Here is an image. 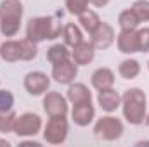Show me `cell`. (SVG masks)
Listing matches in <instances>:
<instances>
[{
	"label": "cell",
	"mask_w": 149,
	"mask_h": 147,
	"mask_svg": "<svg viewBox=\"0 0 149 147\" xmlns=\"http://www.w3.org/2000/svg\"><path fill=\"white\" fill-rule=\"evenodd\" d=\"M144 121H146V125L149 126V116H148V118H144Z\"/></svg>",
	"instance_id": "4dcf8cb0"
},
{
	"label": "cell",
	"mask_w": 149,
	"mask_h": 147,
	"mask_svg": "<svg viewBox=\"0 0 149 147\" xmlns=\"http://www.w3.org/2000/svg\"><path fill=\"white\" fill-rule=\"evenodd\" d=\"M61 35V23L52 17H33L28 21L26 37L33 43H40L43 40H54Z\"/></svg>",
	"instance_id": "7a4b0ae2"
},
{
	"label": "cell",
	"mask_w": 149,
	"mask_h": 147,
	"mask_svg": "<svg viewBox=\"0 0 149 147\" xmlns=\"http://www.w3.org/2000/svg\"><path fill=\"white\" fill-rule=\"evenodd\" d=\"M94 133H95L97 139H102V140H116L123 133V125L118 118L106 116V118H101L95 123Z\"/></svg>",
	"instance_id": "5b68a950"
},
{
	"label": "cell",
	"mask_w": 149,
	"mask_h": 147,
	"mask_svg": "<svg viewBox=\"0 0 149 147\" xmlns=\"http://www.w3.org/2000/svg\"><path fill=\"white\" fill-rule=\"evenodd\" d=\"M63 35H64V42H66V45H78L80 42H81V31L74 26V24H68L64 30H63Z\"/></svg>",
	"instance_id": "7402d4cb"
},
{
	"label": "cell",
	"mask_w": 149,
	"mask_h": 147,
	"mask_svg": "<svg viewBox=\"0 0 149 147\" xmlns=\"http://www.w3.org/2000/svg\"><path fill=\"white\" fill-rule=\"evenodd\" d=\"M14 106V95L9 90H0V114L7 112Z\"/></svg>",
	"instance_id": "d4e9b609"
},
{
	"label": "cell",
	"mask_w": 149,
	"mask_h": 147,
	"mask_svg": "<svg viewBox=\"0 0 149 147\" xmlns=\"http://www.w3.org/2000/svg\"><path fill=\"white\" fill-rule=\"evenodd\" d=\"M47 59H49L52 64H61V62H64V61L70 59V50H68L64 45L56 43V45H52V47L49 49V52H47Z\"/></svg>",
	"instance_id": "ac0fdd59"
},
{
	"label": "cell",
	"mask_w": 149,
	"mask_h": 147,
	"mask_svg": "<svg viewBox=\"0 0 149 147\" xmlns=\"http://www.w3.org/2000/svg\"><path fill=\"white\" fill-rule=\"evenodd\" d=\"M80 23H81L83 30H87L88 33H92V31H95L97 26L101 24V19H99V16H97L94 10H83V12L80 14Z\"/></svg>",
	"instance_id": "d6986e66"
},
{
	"label": "cell",
	"mask_w": 149,
	"mask_h": 147,
	"mask_svg": "<svg viewBox=\"0 0 149 147\" xmlns=\"http://www.w3.org/2000/svg\"><path fill=\"white\" fill-rule=\"evenodd\" d=\"M113 83H114V74H113V71L108 69V68H99L95 73L92 74V85H94L97 90L111 88Z\"/></svg>",
	"instance_id": "9a60e30c"
},
{
	"label": "cell",
	"mask_w": 149,
	"mask_h": 147,
	"mask_svg": "<svg viewBox=\"0 0 149 147\" xmlns=\"http://www.w3.org/2000/svg\"><path fill=\"white\" fill-rule=\"evenodd\" d=\"M16 119H17V116H16L12 111L2 112V114H0V132H2V133L12 132V130H14V125H16Z\"/></svg>",
	"instance_id": "603a6c76"
},
{
	"label": "cell",
	"mask_w": 149,
	"mask_h": 147,
	"mask_svg": "<svg viewBox=\"0 0 149 147\" xmlns=\"http://www.w3.org/2000/svg\"><path fill=\"white\" fill-rule=\"evenodd\" d=\"M94 106L92 102H81V104H74L73 107V121L78 126H87L92 119H94Z\"/></svg>",
	"instance_id": "4fadbf2b"
},
{
	"label": "cell",
	"mask_w": 149,
	"mask_h": 147,
	"mask_svg": "<svg viewBox=\"0 0 149 147\" xmlns=\"http://www.w3.org/2000/svg\"><path fill=\"white\" fill-rule=\"evenodd\" d=\"M90 0H66V7L71 14L80 16L83 10H87V5H88Z\"/></svg>",
	"instance_id": "484cf974"
},
{
	"label": "cell",
	"mask_w": 149,
	"mask_h": 147,
	"mask_svg": "<svg viewBox=\"0 0 149 147\" xmlns=\"http://www.w3.org/2000/svg\"><path fill=\"white\" fill-rule=\"evenodd\" d=\"M90 35H92L90 43H92L94 49H108L113 43V40H114V31H113L111 26L106 24V23H101L97 26V30L92 31Z\"/></svg>",
	"instance_id": "30bf717a"
},
{
	"label": "cell",
	"mask_w": 149,
	"mask_h": 147,
	"mask_svg": "<svg viewBox=\"0 0 149 147\" xmlns=\"http://www.w3.org/2000/svg\"><path fill=\"white\" fill-rule=\"evenodd\" d=\"M76 73H78L76 64L70 62V59L61 62V64H54V69H52V76L56 78L57 83H71Z\"/></svg>",
	"instance_id": "7c38bea8"
},
{
	"label": "cell",
	"mask_w": 149,
	"mask_h": 147,
	"mask_svg": "<svg viewBox=\"0 0 149 147\" xmlns=\"http://www.w3.org/2000/svg\"><path fill=\"white\" fill-rule=\"evenodd\" d=\"M120 95L111 90V88H106V90H99V95H97V102H99V106L102 107L104 111H108V112H113V111H116V107L120 106Z\"/></svg>",
	"instance_id": "5bb4252c"
},
{
	"label": "cell",
	"mask_w": 149,
	"mask_h": 147,
	"mask_svg": "<svg viewBox=\"0 0 149 147\" xmlns=\"http://www.w3.org/2000/svg\"><path fill=\"white\" fill-rule=\"evenodd\" d=\"M90 2H92V3H94L95 7H102V5H106V3H108L109 0H90Z\"/></svg>",
	"instance_id": "83f0119b"
},
{
	"label": "cell",
	"mask_w": 149,
	"mask_h": 147,
	"mask_svg": "<svg viewBox=\"0 0 149 147\" xmlns=\"http://www.w3.org/2000/svg\"><path fill=\"white\" fill-rule=\"evenodd\" d=\"M0 146H5V147H9V146H10V144H9L7 140H0Z\"/></svg>",
	"instance_id": "f546056e"
},
{
	"label": "cell",
	"mask_w": 149,
	"mask_h": 147,
	"mask_svg": "<svg viewBox=\"0 0 149 147\" xmlns=\"http://www.w3.org/2000/svg\"><path fill=\"white\" fill-rule=\"evenodd\" d=\"M139 73H141V66H139V62L134 61V59H125V61L120 64V74H121L125 80H134Z\"/></svg>",
	"instance_id": "ffe728a7"
},
{
	"label": "cell",
	"mask_w": 149,
	"mask_h": 147,
	"mask_svg": "<svg viewBox=\"0 0 149 147\" xmlns=\"http://www.w3.org/2000/svg\"><path fill=\"white\" fill-rule=\"evenodd\" d=\"M23 5L17 0H3L0 3V31L5 37H14L19 31Z\"/></svg>",
	"instance_id": "277c9868"
},
{
	"label": "cell",
	"mask_w": 149,
	"mask_h": 147,
	"mask_svg": "<svg viewBox=\"0 0 149 147\" xmlns=\"http://www.w3.org/2000/svg\"><path fill=\"white\" fill-rule=\"evenodd\" d=\"M50 81L47 78V74L40 73V71H33L28 73L24 78V88L28 90V94L31 95H42L47 88H49Z\"/></svg>",
	"instance_id": "9c48e42d"
},
{
	"label": "cell",
	"mask_w": 149,
	"mask_h": 147,
	"mask_svg": "<svg viewBox=\"0 0 149 147\" xmlns=\"http://www.w3.org/2000/svg\"><path fill=\"white\" fill-rule=\"evenodd\" d=\"M118 49L123 54H134L139 52V38L135 30H121L118 35Z\"/></svg>",
	"instance_id": "8fae6325"
},
{
	"label": "cell",
	"mask_w": 149,
	"mask_h": 147,
	"mask_svg": "<svg viewBox=\"0 0 149 147\" xmlns=\"http://www.w3.org/2000/svg\"><path fill=\"white\" fill-rule=\"evenodd\" d=\"M73 59L76 64H88L94 59V47L88 42H80L73 47Z\"/></svg>",
	"instance_id": "2e32d148"
},
{
	"label": "cell",
	"mask_w": 149,
	"mask_h": 147,
	"mask_svg": "<svg viewBox=\"0 0 149 147\" xmlns=\"http://www.w3.org/2000/svg\"><path fill=\"white\" fill-rule=\"evenodd\" d=\"M132 10L139 17V21H149V2L148 0H137V2H134Z\"/></svg>",
	"instance_id": "cb8c5ba5"
},
{
	"label": "cell",
	"mask_w": 149,
	"mask_h": 147,
	"mask_svg": "<svg viewBox=\"0 0 149 147\" xmlns=\"http://www.w3.org/2000/svg\"><path fill=\"white\" fill-rule=\"evenodd\" d=\"M123 114L128 123L141 125L146 118V95L139 88H130L123 94Z\"/></svg>",
	"instance_id": "6da1fadb"
},
{
	"label": "cell",
	"mask_w": 149,
	"mask_h": 147,
	"mask_svg": "<svg viewBox=\"0 0 149 147\" xmlns=\"http://www.w3.org/2000/svg\"><path fill=\"white\" fill-rule=\"evenodd\" d=\"M43 109L50 118H54V116H66L68 104H66V99L63 95H59L57 92H50L43 99Z\"/></svg>",
	"instance_id": "ba28073f"
},
{
	"label": "cell",
	"mask_w": 149,
	"mask_h": 147,
	"mask_svg": "<svg viewBox=\"0 0 149 147\" xmlns=\"http://www.w3.org/2000/svg\"><path fill=\"white\" fill-rule=\"evenodd\" d=\"M43 137L49 144H63L68 137V121L64 116H54L43 130Z\"/></svg>",
	"instance_id": "8992f818"
},
{
	"label": "cell",
	"mask_w": 149,
	"mask_h": 147,
	"mask_svg": "<svg viewBox=\"0 0 149 147\" xmlns=\"http://www.w3.org/2000/svg\"><path fill=\"white\" fill-rule=\"evenodd\" d=\"M118 23H120L121 30H135V28H137V24H139L141 21H139V17L134 14V10H132V9H128V10H123V12L120 14Z\"/></svg>",
	"instance_id": "44dd1931"
},
{
	"label": "cell",
	"mask_w": 149,
	"mask_h": 147,
	"mask_svg": "<svg viewBox=\"0 0 149 147\" xmlns=\"http://www.w3.org/2000/svg\"><path fill=\"white\" fill-rule=\"evenodd\" d=\"M0 57L3 61L14 62V61H31L37 57V43H33L31 40L24 38V40H10V42H3L0 45Z\"/></svg>",
	"instance_id": "3957f363"
},
{
	"label": "cell",
	"mask_w": 149,
	"mask_h": 147,
	"mask_svg": "<svg viewBox=\"0 0 149 147\" xmlns=\"http://www.w3.org/2000/svg\"><path fill=\"white\" fill-rule=\"evenodd\" d=\"M68 99L73 104H81V102H90V92L83 83H74L68 88Z\"/></svg>",
	"instance_id": "e0dca14e"
},
{
	"label": "cell",
	"mask_w": 149,
	"mask_h": 147,
	"mask_svg": "<svg viewBox=\"0 0 149 147\" xmlns=\"http://www.w3.org/2000/svg\"><path fill=\"white\" fill-rule=\"evenodd\" d=\"M139 38V52H149V28L137 31Z\"/></svg>",
	"instance_id": "4316f807"
},
{
	"label": "cell",
	"mask_w": 149,
	"mask_h": 147,
	"mask_svg": "<svg viewBox=\"0 0 149 147\" xmlns=\"http://www.w3.org/2000/svg\"><path fill=\"white\" fill-rule=\"evenodd\" d=\"M21 146H33V147H40V142H23Z\"/></svg>",
	"instance_id": "f1b7e54d"
},
{
	"label": "cell",
	"mask_w": 149,
	"mask_h": 147,
	"mask_svg": "<svg viewBox=\"0 0 149 147\" xmlns=\"http://www.w3.org/2000/svg\"><path fill=\"white\" fill-rule=\"evenodd\" d=\"M40 128H42V119H40V116L33 114V112H26V114L19 116L16 119V125H14V132L17 137L37 135Z\"/></svg>",
	"instance_id": "52a82bcc"
}]
</instances>
